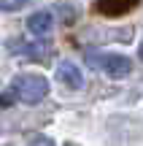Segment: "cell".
I'll return each instance as SVG.
<instances>
[{
    "mask_svg": "<svg viewBox=\"0 0 143 146\" xmlns=\"http://www.w3.org/2000/svg\"><path fill=\"white\" fill-rule=\"evenodd\" d=\"M138 3L140 0H97L95 8H97V14H103V16H124Z\"/></svg>",
    "mask_w": 143,
    "mask_h": 146,
    "instance_id": "3957f363",
    "label": "cell"
},
{
    "mask_svg": "<svg viewBox=\"0 0 143 146\" xmlns=\"http://www.w3.org/2000/svg\"><path fill=\"white\" fill-rule=\"evenodd\" d=\"M14 95L22 100V103H41L43 98L49 95V81L38 73H22V76L14 78Z\"/></svg>",
    "mask_w": 143,
    "mask_h": 146,
    "instance_id": "6da1fadb",
    "label": "cell"
},
{
    "mask_svg": "<svg viewBox=\"0 0 143 146\" xmlns=\"http://www.w3.org/2000/svg\"><path fill=\"white\" fill-rule=\"evenodd\" d=\"M27 3H30V0H0V11H19V8H24Z\"/></svg>",
    "mask_w": 143,
    "mask_h": 146,
    "instance_id": "8992f818",
    "label": "cell"
},
{
    "mask_svg": "<svg viewBox=\"0 0 143 146\" xmlns=\"http://www.w3.org/2000/svg\"><path fill=\"white\" fill-rule=\"evenodd\" d=\"M54 19L49 11H38V14H32L30 19H27V30L32 33V35H46L49 30H51Z\"/></svg>",
    "mask_w": 143,
    "mask_h": 146,
    "instance_id": "5b68a950",
    "label": "cell"
},
{
    "mask_svg": "<svg viewBox=\"0 0 143 146\" xmlns=\"http://www.w3.org/2000/svg\"><path fill=\"white\" fill-rule=\"evenodd\" d=\"M32 146H54V143H51V138H35Z\"/></svg>",
    "mask_w": 143,
    "mask_h": 146,
    "instance_id": "52a82bcc",
    "label": "cell"
},
{
    "mask_svg": "<svg viewBox=\"0 0 143 146\" xmlns=\"http://www.w3.org/2000/svg\"><path fill=\"white\" fill-rule=\"evenodd\" d=\"M86 60H89V65H92V62L100 65V68L105 70L111 78H124V76H130V73H132V60L124 57V54H103V57L89 54Z\"/></svg>",
    "mask_w": 143,
    "mask_h": 146,
    "instance_id": "7a4b0ae2",
    "label": "cell"
},
{
    "mask_svg": "<svg viewBox=\"0 0 143 146\" xmlns=\"http://www.w3.org/2000/svg\"><path fill=\"white\" fill-rule=\"evenodd\" d=\"M57 78L65 84V87H70V89H81L84 87V76H81V70L76 68L73 62H62L57 68Z\"/></svg>",
    "mask_w": 143,
    "mask_h": 146,
    "instance_id": "277c9868",
    "label": "cell"
},
{
    "mask_svg": "<svg viewBox=\"0 0 143 146\" xmlns=\"http://www.w3.org/2000/svg\"><path fill=\"white\" fill-rule=\"evenodd\" d=\"M140 60H143V43H140Z\"/></svg>",
    "mask_w": 143,
    "mask_h": 146,
    "instance_id": "ba28073f",
    "label": "cell"
}]
</instances>
